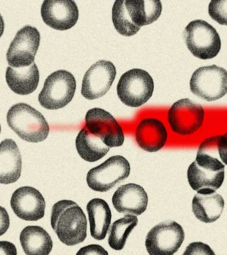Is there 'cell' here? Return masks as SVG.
<instances>
[{
    "label": "cell",
    "instance_id": "1",
    "mask_svg": "<svg viewBox=\"0 0 227 255\" xmlns=\"http://www.w3.org/2000/svg\"><path fill=\"white\" fill-rule=\"evenodd\" d=\"M52 228L59 240L67 246L83 242L87 236V220L79 205L72 200H60L53 205Z\"/></svg>",
    "mask_w": 227,
    "mask_h": 255
},
{
    "label": "cell",
    "instance_id": "2",
    "mask_svg": "<svg viewBox=\"0 0 227 255\" xmlns=\"http://www.w3.org/2000/svg\"><path fill=\"white\" fill-rule=\"evenodd\" d=\"M6 121L10 128L23 140L28 142L43 141L49 134V127L43 115L24 103L11 107Z\"/></svg>",
    "mask_w": 227,
    "mask_h": 255
},
{
    "label": "cell",
    "instance_id": "3",
    "mask_svg": "<svg viewBox=\"0 0 227 255\" xmlns=\"http://www.w3.org/2000/svg\"><path fill=\"white\" fill-rule=\"evenodd\" d=\"M225 168L224 164L218 158L198 150L195 161L188 170L190 186L199 194H212L224 183Z\"/></svg>",
    "mask_w": 227,
    "mask_h": 255
},
{
    "label": "cell",
    "instance_id": "4",
    "mask_svg": "<svg viewBox=\"0 0 227 255\" xmlns=\"http://www.w3.org/2000/svg\"><path fill=\"white\" fill-rule=\"evenodd\" d=\"M183 34L189 50L198 59L214 58L221 51L220 35L216 28L205 20H193L185 27Z\"/></svg>",
    "mask_w": 227,
    "mask_h": 255
},
{
    "label": "cell",
    "instance_id": "5",
    "mask_svg": "<svg viewBox=\"0 0 227 255\" xmlns=\"http://www.w3.org/2000/svg\"><path fill=\"white\" fill-rule=\"evenodd\" d=\"M117 91L123 104L131 108H138L152 97L154 82L150 74L144 70L131 69L119 79Z\"/></svg>",
    "mask_w": 227,
    "mask_h": 255
},
{
    "label": "cell",
    "instance_id": "6",
    "mask_svg": "<svg viewBox=\"0 0 227 255\" xmlns=\"http://www.w3.org/2000/svg\"><path fill=\"white\" fill-rule=\"evenodd\" d=\"M76 89V82L72 74L65 70H59L45 80L38 101L45 109L59 110L71 102Z\"/></svg>",
    "mask_w": 227,
    "mask_h": 255
},
{
    "label": "cell",
    "instance_id": "7",
    "mask_svg": "<svg viewBox=\"0 0 227 255\" xmlns=\"http://www.w3.org/2000/svg\"><path fill=\"white\" fill-rule=\"evenodd\" d=\"M191 92L208 102L220 100L227 93V71L216 65L200 67L190 81Z\"/></svg>",
    "mask_w": 227,
    "mask_h": 255
},
{
    "label": "cell",
    "instance_id": "8",
    "mask_svg": "<svg viewBox=\"0 0 227 255\" xmlns=\"http://www.w3.org/2000/svg\"><path fill=\"white\" fill-rule=\"evenodd\" d=\"M205 117L203 107L189 98L176 102L168 113V121L172 131L182 136L196 133L203 126Z\"/></svg>",
    "mask_w": 227,
    "mask_h": 255
},
{
    "label": "cell",
    "instance_id": "9",
    "mask_svg": "<svg viewBox=\"0 0 227 255\" xmlns=\"http://www.w3.org/2000/svg\"><path fill=\"white\" fill-rule=\"evenodd\" d=\"M130 171V164L127 159L121 155L113 156L90 170L86 176V182L94 191L107 192L127 178Z\"/></svg>",
    "mask_w": 227,
    "mask_h": 255
},
{
    "label": "cell",
    "instance_id": "10",
    "mask_svg": "<svg viewBox=\"0 0 227 255\" xmlns=\"http://www.w3.org/2000/svg\"><path fill=\"white\" fill-rule=\"evenodd\" d=\"M183 228L175 221H165L148 232L146 247L151 255H172L181 248L185 240Z\"/></svg>",
    "mask_w": 227,
    "mask_h": 255
},
{
    "label": "cell",
    "instance_id": "11",
    "mask_svg": "<svg viewBox=\"0 0 227 255\" xmlns=\"http://www.w3.org/2000/svg\"><path fill=\"white\" fill-rule=\"evenodd\" d=\"M40 40V33L35 27L27 25L19 30L6 53V60L10 67H26L34 63Z\"/></svg>",
    "mask_w": 227,
    "mask_h": 255
},
{
    "label": "cell",
    "instance_id": "12",
    "mask_svg": "<svg viewBox=\"0 0 227 255\" xmlns=\"http://www.w3.org/2000/svg\"><path fill=\"white\" fill-rule=\"evenodd\" d=\"M85 127L110 148L121 146L125 141L122 127L112 115L104 109L89 110L86 114Z\"/></svg>",
    "mask_w": 227,
    "mask_h": 255
},
{
    "label": "cell",
    "instance_id": "13",
    "mask_svg": "<svg viewBox=\"0 0 227 255\" xmlns=\"http://www.w3.org/2000/svg\"><path fill=\"white\" fill-rule=\"evenodd\" d=\"M117 75L111 61L100 60L91 66L82 80L81 94L88 100L100 98L109 91Z\"/></svg>",
    "mask_w": 227,
    "mask_h": 255
},
{
    "label": "cell",
    "instance_id": "14",
    "mask_svg": "<svg viewBox=\"0 0 227 255\" xmlns=\"http://www.w3.org/2000/svg\"><path fill=\"white\" fill-rule=\"evenodd\" d=\"M41 15L47 25L64 31L75 25L79 12L76 2L71 0H45L41 6Z\"/></svg>",
    "mask_w": 227,
    "mask_h": 255
},
{
    "label": "cell",
    "instance_id": "15",
    "mask_svg": "<svg viewBox=\"0 0 227 255\" xmlns=\"http://www.w3.org/2000/svg\"><path fill=\"white\" fill-rule=\"evenodd\" d=\"M10 205L19 219L36 221L44 216L45 202L41 193L29 186L20 187L12 195Z\"/></svg>",
    "mask_w": 227,
    "mask_h": 255
},
{
    "label": "cell",
    "instance_id": "16",
    "mask_svg": "<svg viewBox=\"0 0 227 255\" xmlns=\"http://www.w3.org/2000/svg\"><path fill=\"white\" fill-rule=\"evenodd\" d=\"M112 203L119 213L139 216L146 211L148 197L142 186L129 183L117 189L113 196Z\"/></svg>",
    "mask_w": 227,
    "mask_h": 255
},
{
    "label": "cell",
    "instance_id": "17",
    "mask_svg": "<svg viewBox=\"0 0 227 255\" xmlns=\"http://www.w3.org/2000/svg\"><path fill=\"white\" fill-rule=\"evenodd\" d=\"M168 137L166 126L158 119H144L136 127V142L142 149L150 153L162 149Z\"/></svg>",
    "mask_w": 227,
    "mask_h": 255
},
{
    "label": "cell",
    "instance_id": "18",
    "mask_svg": "<svg viewBox=\"0 0 227 255\" xmlns=\"http://www.w3.org/2000/svg\"><path fill=\"white\" fill-rule=\"evenodd\" d=\"M22 157L13 139H5L0 145V182L3 184L15 183L22 171Z\"/></svg>",
    "mask_w": 227,
    "mask_h": 255
},
{
    "label": "cell",
    "instance_id": "19",
    "mask_svg": "<svg viewBox=\"0 0 227 255\" xmlns=\"http://www.w3.org/2000/svg\"><path fill=\"white\" fill-rule=\"evenodd\" d=\"M5 77L7 84L12 91L21 96L34 92L39 82V70L35 63L26 67H8Z\"/></svg>",
    "mask_w": 227,
    "mask_h": 255
},
{
    "label": "cell",
    "instance_id": "20",
    "mask_svg": "<svg viewBox=\"0 0 227 255\" xmlns=\"http://www.w3.org/2000/svg\"><path fill=\"white\" fill-rule=\"evenodd\" d=\"M91 236L97 241L104 240L111 224V212L106 201L101 199L90 200L86 206Z\"/></svg>",
    "mask_w": 227,
    "mask_h": 255
},
{
    "label": "cell",
    "instance_id": "21",
    "mask_svg": "<svg viewBox=\"0 0 227 255\" xmlns=\"http://www.w3.org/2000/svg\"><path fill=\"white\" fill-rule=\"evenodd\" d=\"M19 240L24 253L28 255H47L52 249L50 236L40 226L24 228L20 234Z\"/></svg>",
    "mask_w": 227,
    "mask_h": 255
},
{
    "label": "cell",
    "instance_id": "22",
    "mask_svg": "<svg viewBox=\"0 0 227 255\" xmlns=\"http://www.w3.org/2000/svg\"><path fill=\"white\" fill-rule=\"evenodd\" d=\"M225 208L222 196L216 192L209 195H196L192 201V210L198 220L206 224L220 219Z\"/></svg>",
    "mask_w": 227,
    "mask_h": 255
},
{
    "label": "cell",
    "instance_id": "23",
    "mask_svg": "<svg viewBox=\"0 0 227 255\" xmlns=\"http://www.w3.org/2000/svg\"><path fill=\"white\" fill-rule=\"evenodd\" d=\"M76 147L81 158L89 162L98 161L105 157L110 149L101 138L91 133L85 127L77 135Z\"/></svg>",
    "mask_w": 227,
    "mask_h": 255
},
{
    "label": "cell",
    "instance_id": "24",
    "mask_svg": "<svg viewBox=\"0 0 227 255\" xmlns=\"http://www.w3.org/2000/svg\"><path fill=\"white\" fill-rule=\"evenodd\" d=\"M125 2L134 23L140 28L154 23L162 14V4L159 0H125Z\"/></svg>",
    "mask_w": 227,
    "mask_h": 255
},
{
    "label": "cell",
    "instance_id": "25",
    "mask_svg": "<svg viewBox=\"0 0 227 255\" xmlns=\"http://www.w3.org/2000/svg\"><path fill=\"white\" fill-rule=\"evenodd\" d=\"M138 224L137 217L129 215L115 221L109 235L108 244L110 248L116 251L122 250L128 237Z\"/></svg>",
    "mask_w": 227,
    "mask_h": 255
},
{
    "label": "cell",
    "instance_id": "26",
    "mask_svg": "<svg viewBox=\"0 0 227 255\" xmlns=\"http://www.w3.org/2000/svg\"><path fill=\"white\" fill-rule=\"evenodd\" d=\"M112 20L115 30L123 36H133L140 29L134 23L125 0L115 1L112 9Z\"/></svg>",
    "mask_w": 227,
    "mask_h": 255
},
{
    "label": "cell",
    "instance_id": "27",
    "mask_svg": "<svg viewBox=\"0 0 227 255\" xmlns=\"http://www.w3.org/2000/svg\"><path fill=\"white\" fill-rule=\"evenodd\" d=\"M209 13L217 22L227 26V1L213 0L209 6Z\"/></svg>",
    "mask_w": 227,
    "mask_h": 255
},
{
    "label": "cell",
    "instance_id": "28",
    "mask_svg": "<svg viewBox=\"0 0 227 255\" xmlns=\"http://www.w3.org/2000/svg\"><path fill=\"white\" fill-rule=\"evenodd\" d=\"M184 255H215L210 247L202 242H193L186 249Z\"/></svg>",
    "mask_w": 227,
    "mask_h": 255
},
{
    "label": "cell",
    "instance_id": "29",
    "mask_svg": "<svg viewBox=\"0 0 227 255\" xmlns=\"http://www.w3.org/2000/svg\"><path fill=\"white\" fill-rule=\"evenodd\" d=\"M217 146L220 157L226 165H227V132L218 136Z\"/></svg>",
    "mask_w": 227,
    "mask_h": 255
},
{
    "label": "cell",
    "instance_id": "30",
    "mask_svg": "<svg viewBox=\"0 0 227 255\" xmlns=\"http://www.w3.org/2000/svg\"><path fill=\"white\" fill-rule=\"evenodd\" d=\"M77 255H108V253L101 246L91 245L81 249Z\"/></svg>",
    "mask_w": 227,
    "mask_h": 255
}]
</instances>
